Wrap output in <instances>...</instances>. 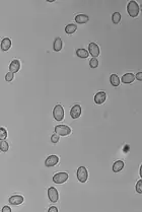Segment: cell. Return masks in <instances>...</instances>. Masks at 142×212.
<instances>
[{
  "instance_id": "6da1fadb",
  "label": "cell",
  "mask_w": 142,
  "mask_h": 212,
  "mask_svg": "<svg viewBox=\"0 0 142 212\" xmlns=\"http://www.w3.org/2000/svg\"><path fill=\"white\" fill-rule=\"evenodd\" d=\"M127 11H128V14L131 17H137L139 14V11H140V8H139V5L137 4V2L136 1L129 2L128 6H127Z\"/></svg>"
},
{
  "instance_id": "7a4b0ae2",
  "label": "cell",
  "mask_w": 142,
  "mask_h": 212,
  "mask_svg": "<svg viewBox=\"0 0 142 212\" xmlns=\"http://www.w3.org/2000/svg\"><path fill=\"white\" fill-rule=\"evenodd\" d=\"M53 117L56 121L60 122L64 119V109L61 105H57L55 106L53 110Z\"/></svg>"
},
{
  "instance_id": "3957f363",
  "label": "cell",
  "mask_w": 142,
  "mask_h": 212,
  "mask_svg": "<svg viewBox=\"0 0 142 212\" xmlns=\"http://www.w3.org/2000/svg\"><path fill=\"white\" fill-rule=\"evenodd\" d=\"M88 178V172L85 167H80L77 169V179L80 183H85Z\"/></svg>"
},
{
  "instance_id": "277c9868",
  "label": "cell",
  "mask_w": 142,
  "mask_h": 212,
  "mask_svg": "<svg viewBox=\"0 0 142 212\" xmlns=\"http://www.w3.org/2000/svg\"><path fill=\"white\" fill-rule=\"evenodd\" d=\"M55 132L58 135L67 136L71 133V128L66 125H57L55 127Z\"/></svg>"
},
{
  "instance_id": "5b68a950",
  "label": "cell",
  "mask_w": 142,
  "mask_h": 212,
  "mask_svg": "<svg viewBox=\"0 0 142 212\" xmlns=\"http://www.w3.org/2000/svg\"><path fill=\"white\" fill-rule=\"evenodd\" d=\"M69 175L67 173H58L53 177V182L56 184H63L68 180Z\"/></svg>"
},
{
  "instance_id": "8992f818",
  "label": "cell",
  "mask_w": 142,
  "mask_h": 212,
  "mask_svg": "<svg viewBox=\"0 0 142 212\" xmlns=\"http://www.w3.org/2000/svg\"><path fill=\"white\" fill-rule=\"evenodd\" d=\"M48 197H49V200L52 203H56L59 200V194H58V191L56 190V188L51 187V188L48 189Z\"/></svg>"
},
{
  "instance_id": "52a82bcc",
  "label": "cell",
  "mask_w": 142,
  "mask_h": 212,
  "mask_svg": "<svg viewBox=\"0 0 142 212\" xmlns=\"http://www.w3.org/2000/svg\"><path fill=\"white\" fill-rule=\"evenodd\" d=\"M88 52H89V54H90V55L93 56V58L99 57L100 54H101V51H100V47L95 43H90V44H89V46H88Z\"/></svg>"
},
{
  "instance_id": "ba28073f",
  "label": "cell",
  "mask_w": 142,
  "mask_h": 212,
  "mask_svg": "<svg viewBox=\"0 0 142 212\" xmlns=\"http://www.w3.org/2000/svg\"><path fill=\"white\" fill-rule=\"evenodd\" d=\"M59 162V157L57 155H50V156L47 157V159L45 160V165L48 167H54L57 163Z\"/></svg>"
},
{
  "instance_id": "9c48e42d",
  "label": "cell",
  "mask_w": 142,
  "mask_h": 212,
  "mask_svg": "<svg viewBox=\"0 0 142 212\" xmlns=\"http://www.w3.org/2000/svg\"><path fill=\"white\" fill-rule=\"evenodd\" d=\"M81 115V107L80 105H74L70 111V116L72 119H78Z\"/></svg>"
},
{
  "instance_id": "30bf717a",
  "label": "cell",
  "mask_w": 142,
  "mask_h": 212,
  "mask_svg": "<svg viewBox=\"0 0 142 212\" xmlns=\"http://www.w3.org/2000/svg\"><path fill=\"white\" fill-rule=\"evenodd\" d=\"M106 94L105 91H100L95 96V103L97 105H102L106 102Z\"/></svg>"
},
{
  "instance_id": "8fae6325",
  "label": "cell",
  "mask_w": 142,
  "mask_h": 212,
  "mask_svg": "<svg viewBox=\"0 0 142 212\" xmlns=\"http://www.w3.org/2000/svg\"><path fill=\"white\" fill-rule=\"evenodd\" d=\"M24 202V197L22 195H13L9 198V204L11 205H20Z\"/></svg>"
},
{
  "instance_id": "7c38bea8",
  "label": "cell",
  "mask_w": 142,
  "mask_h": 212,
  "mask_svg": "<svg viewBox=\"0 0 142 212\" xmlns=\"http://www.w3.org/2000/svg\"><path fill=\"white\" fill-rule=\"evenodd\" d=\"M134 79H135L134 74L129 72L122 76V82L125 83V84H130V83H132L133 81H134Z\"/></svg>"
},
{
  "instance_id": "4fadbf2b",
  "label": "cell",
  "mask_w": 142,
  "mask_h": 212,
  "mask_svg": "<svg viewBox=\"0 0 142 212\" xmlns=\"http://www.w3.org/2000/svg\"><path fill=\"white\" fill-rule=\"evenodd\" d=\"M19 69H20V62L18 60H13L9 64V70H10V72L15 73V72H17V71L19 70Z\"/></svg>"
},
{
  "instance_id": "5bb4252c",
  "label": "cell",
  "mask_w": 142,
  "mask_h": 212,
  "mask_svg": "<svg viewBox=\"0 0 142 212\" xmlns=\"http://www.w3.org/2000/svg\"><path fill=\"white\" fill-rule=\"evenodd\" d=\"M10 47H11V41H10V39L4 38V39L1 41V50L4 52L8 51V50L10 49Z\"/></svg>"
},
{
  "instance_id": "9a60e30c",
  "label": "cell",
  "mask_w": 142,
  "mask_h": 212,
  "mask_svg": "<svg viewBox=\"0 0 142 212\" xmlns=\"http://www.w3.org/2000/svg\"><path fill=\"white\" fill-rule=\"evenodd\" d=\"M124 167V161L122 160H117L116 162L113 165V172L114 173H118V172H121Z\"/></svg>"
},
{
  "instance_id": "2e32d148",
  "label": "cell",
  "mask_w": 142,
  "mask_h": 212,
  "mask_svg": "<svg viewBox=\"0 0 142 212\" xmlns=\"http://www.w3.org/2000/svg\"><path fill=\"white\" fill-rule=\"evenodd\" d=\"M62 47H63V43H62V40L60 39V38H56L55 42H54V45H53L54 51H55V52L61 51Z\"/></svg>"
},
{
  "instance_id": "e0dca14e",
  "label": "cell",
  "mask_w": 142,
  "mask_h": 212,
  "mask_svg": "<svg viewBox=\"0 0 142 212\" xmlns=\"http://www.w3.org/2000/svg\"><path fill=\"white\" fill-rule=\"evenodd\" d=\"M89 20V17L85 14H78V15L75 16V20H76L77 24H85Z\"/></svg>"
},
{
  "instance_id": "ac0fdd59",
  "label": "cell",
  "mask_w": 142,
  "mask_h": 212,
  "mask_svg": "<svg viewBox=\"0 0 142 212\" xmlns=\"http://www.w3.org/2000/svg\"><path fill=\"white\" fill-rule=\"evenodd\" d=\"M110 81H111V84L113 86H119L120 85V78L117 74H112L110 76Z\"/></svg>"
},
{
  "instance_id": "d6986e66",
  "label": "cell",
  "mask_w": 142,
  "mask_h": 212,
  "mask_svg": "<svg viewBox=\"0 0 142 212\" xmlns=\"http://www.w3.org/2000/svg\"><path fill=\"white\" fill-rule=\"evenodd\" d=\"M89 52L85 49H77L76 51V55L78 56L79 58H82V59H86L88 57Z\"/></svg>"
},
{
  "instance_id": "ffe728a7",
  "label": "cell",
  "mask_w": 142,
  "mask_h": 212,
  "mask_svg": "<svg viewBox=\"0 0 142 212\" xmlns=\"http://www.w3.org/2000/svg\"><path fill=\"white\" fill-rule=\"evenodd\" d=\"M76 30H77V26H75V24H68V26H66V28H65V31H66V33H68V35H71V33H75Z\"/></svg>"
},
{
  "instance_id": "44dd1931",
  "label": "cell",
  "mask_w": 142,
  "mask_h": 212,
  "mask_svg": "<svg viewBox=\"0 0 142 212\" xmlns=\"http://www.w3.org/2000/svg\"><path fill=\"white\" fill-rule=\"evenodd\" d=\"M0 149H1V151H3V152L8 151V149H9L8 143L5 141V140H1V141H0Z\"/></svg>"
},
{
  "instance_id": "7402d4cb",
  "label": "cell",
  "mask_w": 142,
  "mask_h": 212,
  "mask_svg": "<svg viewBox=\"0 0 142 212\" xmlns=\"http://www.w3.org/2000/svg\"><path fill=\"white\" fill-rule=\"evenodd\" d=\"M112 20L115 24H118L121 20V14L119 13V12H115V13L112 15Z\"/></svg>"
},
{
  "instance_id": "603a6c76",
  "label": "cell",
  "mask_w": 142,
  "mask_h": 212,
  "mask_svg": "<svg viewBox=\"0 0 142 212\" xmlns=\"http://www.w3.org/2000/svg\"><path fill=\"white\" fill-rule=\"evenodd\" d=\"M6 137H7V131H6L5 128L1 127V128H0V139L4 140Z\"/></svg>"
},
{
  "instance_id": "cb8c5ba5",
  "label": "cell",
  "mask_w": 142,
  "mask_h": 212,
  "mask_svg": "<svg viewBox=\"0 0 142 212\" xmlns=\"http://www.w3.org/2000/svg\"><path fill=\"white\" fill-rule=\"evenodd\" d=\"M89 66H90L91 68H97V67L99 66V60H97V58H93V59L89 61Z\"/></svg>"
},
{
  "instance_id": "d4e9b609",
  "label": "cell",
  "mask_w": 142,
  "mask_h": 212,
  "mask_svg": "<svg viewBox=\"0 0 142 212\" xmlns=\"http://www.w3.org/2000/svg\"><path fill=\"white\" fill-rule=\"evenodd\" d=\"M136 192L139 194H142V180H139L136 184Z\"/></svg>"
},
{
  "instance_id": "484cf974",
  "label": "cell",
  "mask_w": 142,
  "mask_h": 212,
  "mask_svg": "<svg viewBox=\"0 0 142 212\" xmlns=\"http://www.w3.org/2000/svg\"><path fill=\"white\" fill-rule=\"evenodd\" d=\"M13 78H14V73H12V72H8L7 74L5 75V80L7 81V82L12 81V79Z\"/></svg>"
},
{
  "instance_id": "4316f807",
  "label": "cell",
  "mask_w": 142,
  "mask_h": 212,
  "mask_svg": "<svg viewBox=\"0 0 142 212\" xmlns=\"http://www.w3.org/2000/svg\"><path fill=\"white\" fill-rule=\"evenodd\" d=\"M51 141L53 142V143H57L58 141H59V136H58V134H53V135L51 136Z\"/></svg>"
},
{
  "instance_id": "83f0119b",
  "label": "cell",
  "mask_w": 142,
  "mask_h": 212,
  "mask_svg": "<svg viewBox=\"0 0 142 212\" xmlns=\"http://www.w3.org/2000/svg\"><path fill=\"white\" fill-rule=\"evenodd\" d=\"M135 78L139 81H142V72H138L136 75H135Z\"/></svg>"
},
{
  "instance_id": "f1b7e54d",
  "label": "cell",
  "mask_w": 142,
  "mask_h": 212,
  "mask_svg": "<svg viewBox=\"0 0 142 212\" xmlns=\"http://www.w3.org/2000/svg\"><path fill=\"white\" fill-rule=\"evenodd\" d=\"M2 212H11V209H10V207H8V206H4L3 208H2Z\"/></svg>"
},
{
  "instance_id": "f546056e",
  "label": "cell",
  "mask_w": 142,
  "mask_h": 212,
  "mask_svg": "<svg viewBox=\"0 0 142 212\" xmlns=\"http://www.w3.org/2000/svg\"><path fill=\"white\" fill-rule=\"evenodd\" d=\"M49 212H58V208L55 206H52L49 208Z\"/></svg>"
},
{
  "instance_id": "4dcf8cb0",
  "label": "cell",
  "mask_w": 142,
  "mask_h": 212,
  "mask_svg": "<svg viewBox=\"0 0 142 212\" xmlns=\"http://www.w3.org/2000/svg\"><path fill=\"white\" fill-rule=\"evenodd\" d=\"M140 176H141V178H142V165H141V167H140Z\"/></svg>"
},
{
  "instance_id": "1f68e13d",
  "label": "cell",
  "mask_w": 142,
  "mask_h": 212,
  "mask_svg": "<svg viewBox=\"0 0 142 212\" xmlns=\"http://www.w3.org/2000/svg\"><path fill=\"white\" fill-rule=\"evenodd\" d=\"M139 8H140V10H141V11H142V4H141L140 6H139Z\"/></svg>"
}]
</instances>
